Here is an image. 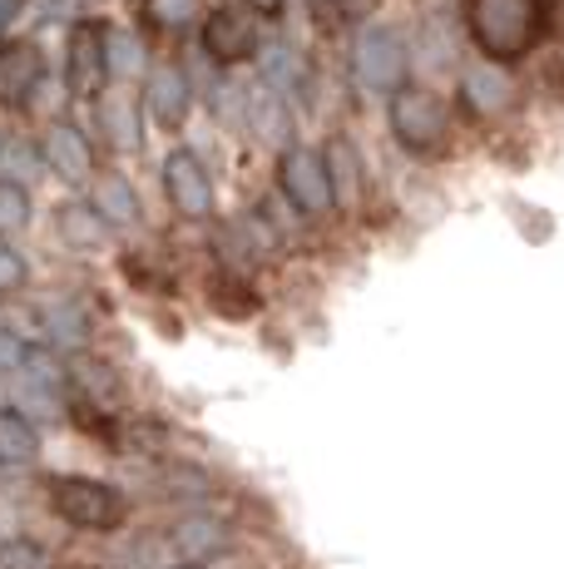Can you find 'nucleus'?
I'll list each match as a JSON object with an SVG mask.
<instances>
[{
	"instance_id": "f257e3e1",
	"label": "nucleus",
	"mask_w": 564,
	"mask_h": 569,
	"mask_svg": "<svg viewBox=\"0 0 564 569\" xmlns=\"http://www.w3.org/2000/svg\"><path fill=\"white\" fill-rule=\"evenodd\" d=\"M50 510L70 525V530H90V535H110L129 520V500L124 490L110 486V480L94 476H50L46 486Z\"/></svg>"
},
{
	"instance_id": "f03ea898",
	"label": "nucleus",
	"mask_w": 564,
	"mask_h": 569,
	"mask_svg": "<svg viewBox=\"0 0 564 569\" xmlns=\"http://www.w3.org/2000/svg\"><path fill=\"white\" fill-rule=\"evenodd\" d=\"M465 26L491 60H515L540 40V0H471Z\"/></svg>"
},
{
	"instance_id": "7ed1b4c3",
	"label": "nucleus",
	"mask_w": 564,
	"mask_h": 569,
	"mask_svg": "<svg viewBox=\"0 0 564 569\" xmlns=\"http://www.w3.org/2000/svg\"><path fill=\"white\" fill-rule=\"evenodd\" d=\"M386 119H392V134L401 139V149H411V154L441 149V139L451 134L446 100H441V94H431V90H416V84H401V90L392 94Z\"/></svg>"
},
{
	"instance_id": "20e7f679",
	"label": "nucleus",
	"mask_w": 564,
	"mask_h": 569,
	"mask_svg": "<svg viewBox=\"0 0 564 569\" xmlns=\"http://www.w3.org/2000/svg\"><path fill=\"white\" fill-rule=\"evenodd\" d=\"M352 70L356 84L372 94H396L411 74V50L401 40V30L392 26H366L356 36V54H352Z\"/></svg>"
},
{
	"instance_id": "39448f33",
	"label": "nucleus",
	"mask_w": 564,
	"mask_h": 569,
	"mask_svg": "<svg viewBox=\"0 0 564 569\" xmlns=\"http://www.w3.org/2000/svg\"><path fill=\"white\" fill-rule=\"evenodd\" d=\"M278 183H282V193H288V203L298 208V213H308V218L328 213V208L338 203L322 149L288 144V149H282V159H278Z\"/></svg>"
},
{
	"instance_id": "423d86ee",
	"label": "nucleus",
	"mask_w": 564,
	"mask_h": 569,
	"mask_svg": "<svg viewBox=\"0 0 564 569\" xmlns=\"http://www.w3.org/2000/svg\"><path fill=\"white\" fill-rule=\"evenodd\" d=\"M258 36H263V16H258L253 0H219L203 20V50L219 64H238L258 50Z\"/></svg>"
},
{
	"instance_id": "0eeeda50",
	"label": "nucleus",
	"mask_w": 564,
	"mask_h": 569,
	"mask_svg": "<svg viewBox=\"0 0 564 569\" xmlns=\"http://www.w3.org/2000/svg\"><path fill=\"white\" fill-rule=\"evenodd\" d=\"M164 193L173 203V213L189 218V223H203L219 208V189H213V173L203 169V159L193 149H173L164 159Z\"/></svg>"
},
{
	"instance_id": "6e6552de",
	"label": "nucleus",
	"mask_w": 564,
	"mask_h": 569,
	"mask_svg": "<svg viewBox=\"0 0 564 569\" xmlns=\"http://www.w3.org/2000/svg\"><path fill=\"white\" fill-rule=\"evenodd\" d=\"M64 80H70L74 100H94V94H100V84L110 80V70H104V26L80 20V26L70 30V46H64Z\"/></svg>"
},
{
	"instance_id": "1a4fd4ad",
	"label": "nucleus",
	"mask_w": 564,
	"mask_h": 569,
	"mask_svg": "<svg viewBox=\"0 0 564 569\" xmlns=\"http://www.w3.org/2000/svg\"><path fill=\"white\" fill-rule=\"evenodd\" d=\"M189 104H193V90H189V74H183L179 64L164 60L144 74V109L154 124L179 129L183 119H189Z\"/></svg>"
},
{
	"instance_id": "9d476101",
	"label": "nucleus",
	"mask_w": 564,
	"mask_h": 569,
	"mask_svg": "<svg viewBox=\"0 0 564 569\" xmlns=\"http://www.w3.org/2000/svg\"><path fill=\"white\" fill-rule=\"evenodd\" d=\"M510 100H515V80L505 74L501 60L465 64V74H461V104L471 109V114H501Z\"/></svg>"
},
{
	"instance_id": "9b49d317",
	"label": "nucleus",
	"mask_w": 564,
	"mask_h": 569,
	"mask_svg": "<svg viewBox=\"0 0 564 569\" xmlns=\"http://www.w3.org/2000/svg\"><path fill=\"white\" fill-rule=\"evenodd\" d=\"M46 163L56 169L60 183H90L94 173V149L80 124H50L46 134Z\"/></svg>"
},
{
	"instance_id": "f8f14e48",
	"label": "nucleus",
	"mask_w": 564,
	"mask_h": 569,
	"mask_svg": "<svg viewBox=\"0 0 564 569\" xmlns=\"http://www.w3.org/2000/svg\"><path fill=\"white\" fill-rule=\"evenodd\" d=\"M46 74V54L30 40H16V46H0V104H20L30 100V90Z\"/></svg>"
},
{
	"instance_id": "ddd939ff",
	"label": "nucleus",
	"mask_w": 564,
	"mask_h": 569,
	"mask_svg": "<svg viewBox=\"0 0 564 569\" xmlns=\"http://www.w3.org/2000/svg\"><path fill=\"white\" fill-rule=\"evenodd\" d=\"M40 426L30 421L20 407H0V466L6 470H26L40 461Z\"/></svg>"
},
{
	"instance_id": "4468645a",
	"label": "nucleus",
	"mask_w": 564,
	"mask_h": 569,
	"mask_svg": "<svg viewBox=\"0 0 564 569\" xmlns=\"http://www.w3.org/2000/svg\"><path fill=\"white\" fill-rule=\"evenodd\" d=\"M56 228H60V238H64V243H70V248H80V253H94V248H104V238H110V223H104V218H100V208H94V203H84V199L60 203Z\"/></svg>"
},
{
	"instance_id": "2eb2a0df",
	"label": "nucleus",
	"mask_w": 564,
	"mask_h": 569,
	"mask_svg": "<svg viewBox=\"0 0 564 569\" xmlns=\"http://www.w3.org/2000/svg\"><path fill=\"white\" fill-rule=\"evenodd\" d=\"M94 208H100V218L110 228H134L139 223V193L134 183L124 179V173H104L100 183H94Z\"/></svg>"
},
{
	"instance_id": "dca6fc26",
	"label": "nucleus",
	"mask_w": 564,
	"mask_h": 569,
	"mask_svg": "<svg viewBox=\"0 0 564 569\" xmlns=\"http://www.w3.org/2000/svg\"><path fill=\"white\" fill-rule=\"evenodd\" d=\"M169 540L179 545L183 555H189L193 565L203 560V555H219L223 550V525L213 520V516H183V520H173V530H169Z\"/></svg>"
},
{
	"instance_id": "f3484780",
	"label": "nucleus",
	"mask_w": 564,
	"mask_h": 569,
	"mask_svg": "<svg viewBox=\"0 0 564 569\" xmlns=\"http://www.w3.org/2000/svg\"><path fill=\"white\" fill-rule=\"evenodd\" d=\"M100 129H104V139H110V149H119V154L139 149L134 100H129V94H104V100H100Z\"/></svg>"
},
{
	"instance_id": "a211bd4d",
	"label": "nucleus",
	"mask_w": 564,
	"mask_h": 569,
	"mask_svg": "<svg viewBox=\"0 0 564 569\" xmlns=\"http://www.w3.org/2000/svg\"><path fill=\"white\" fill-rule=\"evenodd\" d=\"M40 327H46V342L60 347V352H74L90 337V317H84L74 302H56V308L40 312Z\"/></svg>"
},
{
	"instance_id": "6ab92c4d",
	"label": "nucleus",
	"mask_w": 564,
	"mask_h": 569,
	"mask_svg": "<svg viewBox=\"0 0 564 569\" xmlns=\"http://www.w3.org/2000/svg\"><path fill=\"white\" fill-rule=\"evenodd\" d=\"M104 70H110V80H134L144 70V46L134 30L104 26Z\"/></svg>"
},
{
	"instance_id": "aec40b11",
	"label": "nucleus",
	"mask_w": 564,
	"mask_h": 569,
	"mask_svg": "<svg viewBox=\"0 0 564 569\" xmlns=\"http://www.w3.org/2000/svg\"><path fill=\"white\" fill-rule=\"evenodd\" d=\"M322 159H328V173H332V193H338V203H346L356 193V154H352V144H346V139H332Z\"/></svg>"
},
{
	"instance_id": "412c9836",
	"label": "nucleus",
	"mask_w": 564,
	"mask_h": 569,
	"mask_svg": "<svg viewBox=\"0 0 564 569\" xmlns=\"http://www.w3.org/2000/svg\"><path fill=\"white\" fill-rule=\"evenodd\" d=\"M0 569H56V560L40 540L16 535V540H0Z\"/></svg>"
},
{
	"instance_id": "4be33fe9",
	"label": "nucleus",
	"mask_w": 564,
	"mask_h": 569,
	"mask_svg": "<svg viewBox=\"0 0 564 569\" xmlns=\"http://www.w3.org/2000/svg\"><path fill=\"white\" fill-rule=\"evenodd\" d=\"M263 80H268V90H292V84L302 80L298 54H292L288 46H273L263 54Z\"/></svg>"
},
{
	"instance_id": "5701e85b",
	"label": "nucleus",
	"mask_w": 564,
	"mask_h": 569,
	"mask_svg": "<svg viewBox=\"0 0 564 569\" xmlns=\"http://www.w3.org/2000/svg\"><path fill=\"white\" fill-rule=\"evenodd\" d=\"M30 223V189L16 179H0V228H26Z\"/></svg>"
},
{
	"instance_id": "b1692460",
	"label": "nucleus",
	"mask_w": 564,
	"mask_h": 569,
	"mask_svg": "<svg viewBox=\"0 0 564 569\" xmlns=\"http://www.w3.org/2000/svg\"><path fill=\"white\" fill-rule=\"evenodd\" d=\"M0 163H6V169H10V179H16V183H26V189L40 179V154L26 144V139H10V144L0 149Z\"/></svg>"
},
{
	"instance_id": "393cba45",
	"label": "nucleus",
	"mask_w": 564,
	"mask_h": 569,
	"mask_svg": "<svg viewBox=\"0 0 564 569\" xmlns=\"http://www.w3.org/2000/svg\"><path fill=\"white\" fill-rule=\"evenodd\" d=\"M26 278H30V268H26V258H20V248L0 238V292H20Z\"/></svg>"
},
{
	"instance_id": "a878e982",
	"label": "nucleus",
	"mask_w": 564,
	"mask_h": 569,
	"mask_svg": "<svg viewBox=\"0 0 564 569\" xmlns=\"http://www.w3.org/2000/svg\"><path fill=\"white\" fill-rule=\"evenodd\" d=\"M149 10H154L159 26H189L193 10H199V0H154Z\"/></svg>"
},
{
	"instance_id": "bb28decb",
	"label": "nucleus",
	"mask_w": 564,
	"mask_h": 569,
	"mask_svg": "<svg viewBox=\"0 0 564 569\" xmlns=\"http://www.w3.org/2000/svg\"><path fill=\"white\" fill-rule=\"evenodd\" d=\"M26 352H30V347L20 342L16 332H10V327H0V371H20V367H26Z\"/></svg>"
},
{
	"instance_id": "cd10ccee",
	"label": "nucleus",
	"mask_w": 564,
	"mask_h": 569,
	"mask_svg": "<svg viewBox=\"0 0 564 569\" xmlns=\"http://www.w3.org/2000/svg\"><path fill=\"white\" fill-rule=\"evenodd\" d=\"M20 6H26V0H0V36H6V30H10V26H16Z\"/></svg>"
},
{
	"instance_id": "c85d7f7f",
	"label": "nucleus",
	"mask_w": 564,
	"mask_h": 569,
	"mask_svg": "<svg viewBox=\"0 0 564 569\" xmlns=\"http://www.w3.org/2000/svg\"><path fill=\"white\" fill-rule=\"evenodd\" d=\"M169 569H203V565H193V560H183V565H169Z\"/></svg>"
}]
</instances>
